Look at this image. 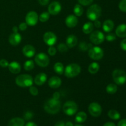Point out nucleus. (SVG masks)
Returning a JSON list of instances; mask_svg holds the SVG:
<instances>
[{
	"label": "nucleus",
	"mask_w": 126,
	"mask_h": 126,
	"mask_svg": "<svg viewBox=\"0 0 126 126\" xmlns=\"http://www.w3.org/2000/svg\"><path fill=\"white\" fill-rule=\"evenodd\" d=\"M61 108L60 100L52 98L49 99L44 105V109L49 114H55L59 113Z\"/></svg>",
	"instance_id": "obj_1"
},
{
	"label": "nucleus",
	"mask_w": 126,
	"mask_h": 126,
	"mask_svg": "<svg viewBox=\"0 0 126 126\" xmlns=\"http://www.w3.org/2000/svg\"><path fill=\"white\" fill-rule=\"evenodd\" d=\"M102 14V7L98 4H92L90 6L87 11L86 16L91 21L98 20Z\"/></svg>",
	"instance_id": "obj_2"
},
{
	"label": "nucleus",
	"mask_w": 126,
	"mask_h": 126,
	"mask_svg": "<svg viewBox=\"0 0 126 126\" xmlns=\"http://www.w3.org/2000/svg\"><path fill=\"white\" fill-rule=\"evenodd\" d=\"M16 83L20 87H30L33 86V79L29 75H20L16 78Z\"/></svg>",
	"instance_id": "obj_3"
},
{
	"label": "nucleus",
	"mask_w": 126,
	"mask_h": 126,
	"mask_svg": "<svg viewBox=\"0 0 126 126\" xmlns=\"http://www.w3.org/2000/svg\"><path fill=\"white\" fill-rule=\"evenodd\" d=\"M81 68L77 63H70L66 66L64 70L65 76L68 78H73L80 74Z\"/></svg>",
	"instance_id": "obj_4"
},
{
	"label": "nucleus",
	"mask_w": 126,
	"mask_h": 126,
	"mask_svg": "<svg viewBox=\"0 0 126 126\" xmlns=\"http://www.w3.org/2000/svg\"><path fill=\"white\" fill-rule=\"evenodd\" d=\"M78 110V107L76 102L73 101H67L63 106L64 113L68 116H73L76 114Z\"/></svg>",
	"instance_id": "obj_5"
},
{
	"label": "nucleus",
	"mask_w": 126,
	"mask_h": 126,
	"mask_svg": "<svg viewBox=\"0 0 126 126\" xmlns=\"http://www.w3.org/2000/svg\"><path fill=\"white\" fill-rule=\"evenodd\" d=\"M113 81L118 85H123L126 82V73L121 70H115L112 73Z\"/></svg>",
	"instance_id": "obj_6"
},
{
	"label": "nucleus",
	"mask_w": 126,
	"mask_h": 126,
	"mask_svg": "<svg viewBox=\"0 0 126 126\" xmlns=\"http://www.w3.org/2000/svg\"><path fill=\"white\" fill-rule=\"evenodd\" d=\"M88 55L89 57L92 60H99L103 58L104 52H103V50L100 47L92 46L89 49Z\"/></svg>",
	"instance_id": "obj_7"
},
{
	"label": "nucleus",
	"mask_w": 126,
	"mask_h": 126,
	"mask_svg": "<svg viewBox=\"0 0 126 126\" xmlns=\"http://www.w3.org/2000/svg\"><path fill=\"white\" fill-rule=\"evenodd\" d=\"M34 62L40 67L45 68L49 64V58L46 54L44 52H39L34 58Z\"/></svg>",
	"instance_id": "obj_8"
},
{
	"label": "nucleus",
	"mask_w": 126,
	"mask_h": 126,
	"mask_svg": "<svg viewBox=\"0 0 126 126\" xmlns=\"http://www.w3.org/2000/svg\"><path fill=\"white\" fill-rule=\"evenodd\" d=\"M89 39L92 44H95V45H99L104 41L105 36L102 32L97 30L91 33Z\"/></svg>",
	"instance_id": "obj_9"
},
{
	"label": "nucleus",
	"mask_w": 126,
	"mask_h": 126,
	"mask_svg": "<svg viewBox=\"0 0 126 126\" xmlns=\"http://www.w3.org/2000/svg\"><path fill=\"white\" fill-rule=\"evenodd\" d=\"M88 110L92 116L97 118L102 114V108L100 105L97 102H92L90 103L88 107Z\"/></svg>",
	"instance_id": "obj_10"
},
{
	"label": "nucleus",
	"mask_w": 126,
	"mask_h": 126,
	"mask_svg": "<svg viewBox=\"0 0 126 126\" xmlns=\"http://www.w3.org/2000/svg\"><path fill=\"white\" fill-rule=\"evenodd\" d=\"M39 17L35 11H30L28 12L25 17V22L28 25L33 27L38 23Z\"/></svg>",
	"instance_id": "obj_11"
},
{
	"label": "nucleus",
	"mask_w": 126,
	"mask_h": 126,
	"mask_svg": "<svg viewBox=\"0 0 126 126\" xmlns=\"http://www.w3.org/2000/svg\"><path fill=\"white\" fill-rule=\"evenodd\" d=\"M44 42L49 46H52L55 44L57 41V38L55 34L51 32H47L43 35Z\"/></svg>",
	"instance_id": "obj_12"
},
{
	"label": "nucleus",
	"mask_w": 126,
	"mask_h": 126,
	"mask_svg": "<svg viewBox=\"0 0 126 126\" xmlns=\"http://www.w3.org/2000/svg\"><path fill=\"white\" fill-rule=\"evenodd\" d=\"M62 10V6L58 1H53L48 6V12L53 16L59 14Z\"/></svg>",
	"instance_id": "obj_13"
},
{
	"label": "nucleus",
	"mask_w": 126,
	"mask_h": 126,
	"mask_svg": "<svg viewBox=\"0 0 126 126\" xmlns=\"http://www.w3.org/2000/svg\"><path fill=\"white\" fill-rule=\"evenodd\" d=\"M9 42L12 46H17L22 41V36L18 32L17 33H12L10 34L9 37Z\"/></svg>",
	"instance_id": "obj_14"
},
{
	"label": "nucleus",
	"mask_w": 126,
	"mask_h": 126,
	"mask_svg": "<svg viewBox=\"0 0 126 126\" xmlns=\"http://www.w3.org/2000/svg\"><path fill=\"white\" fill-rule=\"evenodd\" d=\"M22 53L27 58H32L34 55L36 50L34 47L30 44L25 45L22 49Z\"/></svg>",
	"instance_id": "obj_15"
},
{
	"label": "nucleus",
	"mask_w": 126,
	"mask_h": 126,
	"mask_svg": "<svg viewBox=\"0 0 126 126\" xmlns=\"http://www.w3.org/2000/svg\"><path fill=\"white\" fill-rule=\"evenodd\" d=\"M78 23V20L77 17L75 15H69L66 17L65 19V24L66 27L70 28H74L76 27Z\"/></svg>",
	"instance_id": "obj_16"
},
{
	"label": "nucleus",
	"mask_w": 126,
	"mask_h": 126,
	"mask_svg": "<svg viewBox=\"0 0 126 126\" xmlns=\"http://www.w3.org/2000/svg\"><path fill=\"white\" fill-rule=\"evenodd\" d=\"M48 84L52 89H57L61 86L62 80L58 76H52L48 80Z\"/></svg>",
	"instance_id": "obj_17"
},
{
	"label": "nucleus",
	"mask_w": 126,
	"mask_h": 126,
	"mask_svg": "<svg viewBox=\"0 0 126 126\" xmlns=\"http://www.w3.org/2000/svg\"><path fill=\"white\" fill-rule=\"evenodd\" d=\"M47 79L46 74L44 73H40L36 76L34 79V82L37 86H42L46 82Z\"/></svg>",
	"instance_id": "obj_18"
},
{
	"label": "nucleus",
	"mask_w": 126,
	"mask_h": 126,
	"mask_svg": "<svg viewBox=\"0 0 126 126\" xmlns=\"http://www.w3.org/2000/svg\"><path fill=\"white\" fill-rule=\"evenodd\" d=\"M7 67L10 72L13 74H18L21 71V66L17 62L14 61L9 63Z\"/></svg>",
	"instance_id": "obj_19"
},
{
	"label": "nucleus",
	"mask_w": 126,
	"mask_h": 126,
	"mask_svg": "<svg viewBox=\"0 0 126 126\" xmlns=\"http://www.w3.org/2000/svg\"><path fill=\"white\" fill-rule=\"evenodd\" d=\"M78 44V38L74 34H70L68 36L66 39V44L68 47L71 49L76 46Z\"/></svg>",
	"instance_id": "obj_20"
},
{
	"label": "nucleus",
	"mask_w": 126,
	"mask_h": 126,
	"mask_svg": "<svg viewBox=\"0 0 126 126\" xmlns=\"http://www.w3.org/2000/svg\"><path fill=\"white\" fill-rule=\"evenodd\" d=\"M114 27V23L111 20H106L103 23L102 28L103 31L106 33H110L113 30Z\"/></svg>",
	"instance_id": "obj_21"
},
{
	"label": "nucleus",
	"mask_w": 126,
	"mask_h": 126,
	"mask_svg": "<svg viewBox=\"0 0 126 126\" xmlns=\"http://www.w3.org/2000/svg\"><path fill=\"white\" fill-rule=\"evenodd\" d=\"M116 35L119 38L126 37V24L119 25L116 29Z\"/></svg>",
	"instance_id": "obj_22"
},
{
	"label": "nucleus",
	"mask_w": 126,
	"mask_h": 126,
	"mask_svg": "<svg viewBox=\"0 0 126 126\" xmlns=\"http://www.w3.org/2000/svg\"><path fill=\"white\" fill-rule=\"evenodd\" d=\"M25 121L22 118H14L9 121L7 126H24Z\"/></svg>",
	"instance_id": "obj_23"
},
{
	"label": "nucleus",
	"mask_w": 126,
	"mask_h": 126,
	"mask_svg": "<svg viewBox=\"0 0 126 126\" xmlns=\"http://www.w3.org/2000/svg\"><path fill=\"white\" fill-rule=\"evenodd\" d=\"M94 24L91 22H86L84 24V25L82 26V32H83L84 34H90L94 30Z\"/></svg>",
	"instance_id": "obj_24"
},
{
	"label": "nucleus",
	"mask_w": 126,
	"mask_h": 126,
	"mask_svg": "<svg viewBox=\"0 0 126 126\" xmlns=\"http://www.w3.org/2000/svg\"><path fill=\"white\" fill-rule=\"evenodd\" d=\"M87 118V114L84 111H80L76 114V117H75V121L78 123H84Z\"/></svg>",
	"instance_id": "obj_25"
},
{
	"label": "nucleus",
	"mask_w": 126,
	"mask_h": 126,
	"mask_svg": "<svg viewBox=\"0 0 126 126\" xmlns=\"http://www.w3.org/2000/svg\"><path fill=\"white\" fill-rule=\"evenodd\" d=\"M100 70V65L98 63L92 62L89 65L88 67V71L91 74L94 75V74L97 73Z\"/></svg>",
	"instance_id": "obj_26"
},
{
	"label": "nucleus",
	"mask_w": 126,
	"mask_h": 126,
	"mask_svg": "<svg viewBox=\"0 0 126 126\" xmlns=\"http://www.w3.org/2000/svg\"><path fill=\"white\" fill-rule=\"evenodd\" d=\"M54 71L57 74L59 75H62L64 73L65 68H64L63 65L61 62H57L54 64Z\"/></svg>",
	"instance_id": "obj_27"
},
{
	"label": "nucleus",
	"mask_w": 126,
	"mask_h": 126,
	"mask_svg": "<svg viewBox=\"0 0 126 126\" xmlns=\"http://www.w3.org/2000/svg\"><path fill=\"white\" fill-rule=\"evenodd\" d=\"M108 115L110 118L113 119V120H118L121 118L120 113L115 110H110L108 113Z\"/></svg>",
	"instance_id": "obj_28"
},
{
	"label": "nucleus",
	"mask_w": 126,
	"mask_h": 126,
	"mask_svg": "<svg viewBox=\"0 0 126 126\" xmlns=\"http://www.w3.org/2000/svg\"><path fill=\"white\" fill-rule=\"evenodd\" d=\"M73 12L75 16H78V17H81L83 14L84 12V10L82 6L79 4H77L75 5L73 9Z\"/></svg>",
	"instance_id": "obj_29"
},
{
	"label": "nucleus",
	"mask_w": 126,
	"mask_h": 126,
	"mask_svg": "<svg viewBox=\"0 0 126 126\" xmlns=\"http://www.w3.org/2000/svg\"><path fill=\"white\" fill-rule=\"evenodd\" d=\"M118 91V87L114 84H110L106 87V91L109 94H114Z\"/></svg>",
	"instance_id": "obj_30"
},
{
	"label": "nucleus",
	"mask_w": 126,
	"mask_h": 126,
	"mask_svg": "<svg viewBox=\"0 0 126 126\" xmlns=\"http://www.w3.org/2000/svg\"><path fill=\"white\" fill-rule=\"evenodd\" d=\"M23 68L26 71H31L34 68V62L32 60H28L24 63Z\"/></svg>",
	"instance_id": "obj_31"
},
{
	"label": "nucleus",
	"mask_w": 126,
	"mask_h": 126,
	"mask_svg": "<svg viewBox=\"0 0 126 126\" xmlns=\"http://www.w3.org/2000/svg\"><path fill=\"white\" fill-rule=\"evenodd\" d=\"M92 47V44L91 43H87L86 42H81L79 44V48L80 50H82V51H86V50H89L90 48Z\"/></svg>",
	"instance_id": "obj_32"
},
{
	"label": "nucleus",
	"mask_w": 126,
	"mask_h": 126,
	"mask_svg": "<svg viewBox=\"0 0 126 126\" xmlns=\"http://www.w3.org/2000/svg\"><path fill=\"white\" fill-rule=\"evenodd\" d=\"M50 18V14L48 12H44L39 16V20L41 22H46Z\"/></svg>",
	"instance_id": "obj_33"
},
{
	"label": "nucleus",
	"mask_w": 126,
	"mask_h": 126,
	"mask_svg": "<svg viewBox=\"0 0 126 126\" xmlns=\"http://www.w3.org/2000/svg\"><path fill=\"white\" fill-rule=\"evenodd\" d=\"M68 47L66 46V44L64 43H60L59 45L57 46V50L60 52V53H65L68 51Z\"/></svg>",
	"instance_id": "obj_34"
},
{
	"label": "nucleus",
	"mask_w": 126,
	"mask_h": 126,
	"mask_svg": "<svg viewBox=\"0 0 126 126\" xmlns=\"http://www.w3.org/2000/svg\"><path fill=\"white\" fill-rule=\"evenodd\" d=\"M116 38V34L113 33H110V32L109 33H108V34H107V36H105V39H107L108 41L110 42L113 41L114 40H115Z\"/></svg>",
	"instance_id": "obj_35"
},
{
	"label": "nucleus",
	"mask_w": 126,
	"mask_h": 126,
	"mask_svg": "<svg viewBox=\"0 0 126 126\" xmlns=\"http://www.w3.org/2000/svg\"><path fill=\"white\" fill-rule=\"evenodd\" d=\"M29 92L31 94V95H32L33 96H36L38 95V94H39V91H38V89L36 88L34 86H30L29 88Z\"/></svg>",
	"instance_id": "obj_36"
},
{
	"label": "nucleus",
	"mask_w": 126,
	"mask_h": 126,
	"mask_svg": "<svg viewBox=\"0 0 126 126\" xmlns=\"http://www.w3.org/2000/svg\"><path fill=\"white\" fill-rule=\"evenodd\" d=\"M119 8L122 12H126V0H121L119 4Z\"/></svg>",
	"instance_id": "obj_37"
},
{
	"label": "nucleus",
	"mask_w": 126,
	"mask_h": 126,
	"mask_svg": "<svg viewBox=\"0 0 126 126\" xmlns=\"http://www.w3.org/2000/svg\"><path fill=\"white\" fill-rule=\"evenodd\" d=\"M79 4L81 6H87L89 5H91L93 2L94 0H78Z\"/></svg>",
	"instance_id": "obj_38"
},
{
	"label": "nucleus",
	"mask_w": 126,
	"mask_h": 126,
	"mask_svg": "<svg viewBox=\"0 0 126 126\" xmlns=\"http://www.w3.org/2000/svg\"><path fill=\"white\" fill-rule=\"evenodd\" d=\"M47 52L48 54L50 56H54L57 53V49L54 47L53 46H50L49 47L47 50Z\"/></svg>",
	"instance_id": "obj_39"
},
{
	"label": "nucleus",
	"mask_w": 126,
	"mask_h": 126,
	"mask_svg": "<svg viewBox=\"0 0 126 126\" xmlns=\"http://www.w3.org/2000/svg\"><path fill=\"white\" fill-rule=\"evenodd\" d=\"M27 27H28V25L26 23V22H22L20 23L18 26V30L20 31H25L27 30Z\"/></svg>",
	"instance_id": "obj_40"
},
{
	"label": "nucleus",
	"mask_w": 126,
	"mask_h": 126,
	"mask_svg": "<svg viewBox=\"0 0 126 126\" xmlns=\"http://www.w3.org/2000/svg\"><path fill=\"white\" fill-rule=\"evenodd\" d=\"M9 65V62L6 59H1L0 60V66L2 68L7 67Z\"/></svg>",
	"instance_id": "obj_41"
},
{
	"label": "nucleus",
	"mask_w": 126,
	"mask_h": 126,
	"mask_svg": "<svg viewBox=\"0 0 126 126\" xmlns=\"http://www.w3.org/2000/svg\"><path fill=\"white\" fill-rule=\"evenodd\" d=\"M33 116V114L31 111H27L24 114V118L26 120H30Z\"/></svg>",
	"instance_id": "obj_42"
},
{
	"label": "nucleus",
	"mask_w": 126,
	"mask_h": 126,
	"mask_svg": "<svg viewBox=\"0 0 126 126\" xmlns=\"http://www.w3.org/2000/svg\"><path fill=\"white\" fill-rule=\"evenodd\" d=\"M120 47L123 50L126 51V38L122 40V41L120 43Z\"/></svg>",
	"instance_id": "obj_43"
},
{
	"label": "nucleus",
	"mask_w": 126,
	"mask_h": 126,
	"mask_svg": "<svg viewBox=\"0 0 126 126\" xmlns=\"http://www.w3.org/2000/svg\"><path fill=\"white\" fill-rule=\"evenodd\" d=\"M94 26L96 27L97 28H99L102 27V23H101L100 21H99L98 20H96L94 21Z\"/></svg>",
	"instance_id": "obj_44"
},
{
	"label": "nucleus",
	"mask_w": 126,
	"mask_h": 126,
	"mask_svg": "<svg viewBox=\"0 0 126 126\" xmlns=\"http://www.w3.org/2000/svg\"><path fill=\"white\" fill-rule=\"evenodd\" d=\"M38 2L41 6H46L49 2V0H38Z\"/></svg>",
	"instance_id": "obj_45"
},
{
	"label": "nucleus",
	"mask_w": 126,
	"mask_h": 126,
	"mask_svg": "<svg viewBox=\"0 0 126 126\" xmlns=\"http://www.w3.org/2000/svg\"><path fill=\"white\" fill-rule=\"evenodd\" d=\"M118 126H126V119H123L119 121L118 124Z\"/></svg>",
	"instance_id": "obj_46"
},
{
	"label": "nucleus",
	"mask_w": 126,
	"mask_h": 126,
	"mask_svg": "<svg viewBox=\"0 0 126 126\" xmlns=\"http://www.w3.org/2000/svg\"><path fill=\"white\" fill-rule=\"evenodd\" d=\"M54 126H65V124L63 121H58L57 123H56Z\"/></svg>",
	"instance_id": "obj_47"
},
{
	"label": "nucleus",
	"mask_w": 126,
	"mask_h": 126,
	"mask_svg": "<svg viewBox=\"0 0 126 126\" xmlns=\"http://www.w3.org/2000/svg\"><path fill=\"white\" fill-rule=\"evenodd\" d=\"M59 97H60V94H59V92H55V93L54 94V95H53V98H55V99L59 100Z\"/></svg>",
	"instance_id": "obj_48"
},
{
	"label": "nucleus",
	"mask_w": 126,
	"mask_h": 126,
	"mask_svg": "<svg viewBox=\"0 0 126 126\" xmlns=\"http://www.w3.org/2000/svg\"><path fill=\"white\" fill-rule=\"evenodd\" d=\"M103 126H116L115 124L112 122H108V123H106Z\"/></svg>",
	"instance_id": "obj_49"
},
{
	"label": "nucleus",
	"mask_w": 126,
	"mask_h": 126,
	"mask_svg": "<svg viewBox=\"0 0 126 126\" xmlns=\"http://www.w3.org/2000/svg\"><path fill=\"white\" fill-rule=\"evenodd\" d=\"M25 126H38L33 122H28L25 124Z\"/></svg>",
	"instance_id": "obj_50"
},
{
	"label": "nucleus",
	"mask_w": 126,
	"mask_h": 126,
	"mask_svg": "<svg viewBox=\"0 0 126 126\" xmlns=\"http://www.w3.org/2000/svg\"><path fill=\"white\" fill-rule=\"evenodd\" d=\"M18 27H16V26H15V27H14L13 28H12V32H13L14 33H17V32H18Z\"/></svg>",
	"instance_id": "obj_51"
},
{
	"label": "nucleus",
	"mask_w": 126,
	"mask_h": 126,
	"mask_svg": "<svg viewBox=\"0 0 126 126\" xmlns=\"http://www.w3.org/2000/svg\"><path fill=\"white\" fill-rule=\"evenodd\" d=\"M65 126H73V124L71 122L68 121L65 124Z\"/></svg>",
	"instance_id": "obj_52"
},
{
	"label": "nucleus",
	"mask_w": 126,
	"mask_h": 126,
	"mask_svg": "<svg viewBox=\"0 0 126 126\" xmlns=\"http://www.w3.org/2000/svg\"><path fill=\"white\" fill-rule=\"evenodd\" d=\"M75 126H81V125H79V124H77V125Z\"/></svg>",
	"instance_id": "obj_53"
}]
</instances>
